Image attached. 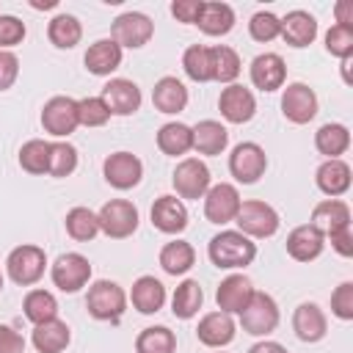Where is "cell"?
I'll return each instance as SVG.
<instances>
[{
    "label": "cell",
    "mask_w": 353,
    "mask_h": 353,
    "mask_svg": "<svg viewBox=\"0 0 353 353\" xmlns=\"http://www.w3.org/2000/svg\"><path fill=\"white\" fill-rule=\"evenodd\" d=\"M317 94L306 83H287L281 91V113L292 124H309L317 116Z\"/></svg>",
    "instance_id": "obj_14"
},
{
    "label": "cell",
    "mask_w": 353,
    "mask_h": 353,
    "mask_svg": "<svg viewBox=\"0 0 353 353\" xmlns=\"http://www.w3.org/2000/svg\"><path fill=\"white\" fill-rule=\"evenodd\" d=\"M188 99H190V97H188L185 83L176 80V77H171V74L160 77V80L154 83V88H152V105H154L160 113H165V116L182 113V110L188 108Z\"/></svg>",
    "instance_id": "obj_24"
},
{
    "label": "cell",
    "mask_w": 353,
    "mask_h": 353,
    "mask_svg": "<svg viewBox=\"0 0 353 353\" xmlns=\"http://www.w3.org/2000/svg\"><path fill=\"white\" fill-rule=\"evenodd\" d=\"M234 223H237V232H243L245 237L265 240V237H273L279 232L281 218H279V212L268 201L248 199V201L240 204V210L234 215Z\"/></svg>",
    "instance_id": "obj_2"
},
{
    "label": "cell",
    "mask_w": 353,
    "mask_h": 353,
    "mask_svg": "<svg viewBox=\"0 0 353 353\" xmlns=\"http://www.w3.org/2000/svg\"><path fill=\"white\" fill-rule=\"evenodd\" d=\"M50 279H52V284L61 292H69L72 295V292H77V290H83L88 284V279H91V262L83 254H77V251H66V254H61L50 265Z\"/></svg>",
    "instance_id": "obj_9"
},
{
    "label": "cell",
    "mask_w": 353,
    "mask_h": 353,
    "mask_svg": "<svg viewBox=\"0 0 353 353\" xmlns=\"http://www.w3.org/2000/svg\"><path fill=\"white\" fill-rule=\"evenodd\" d=\"M0 290H3V270H0Z\"/></svg>",
    "instance_id": "obj_57"
},
{
    "label": "cell",
    "mask_w": 353,
    "mask_h": 353,
    "mask_svg": "<svg viewBox=\"0 0 353 353\" xmlns=\"http://www.w3.org/2000/svg\"><path fill=\"white\" fill-rule=\"evenodd\" d=\"M28 28L19 17L14 14H0V50H11L17 44H22Z\"/></svg>",
    "instance_id": "obj_47"
},
{
    "label": "cell",
    "mask_w": 353,
    "mask_h": 353,
    "mask_svg": "<svg viewBox=\"0 0 353 353\" xmlns=\"http://www.w3.org/2000/svg\"><path fill=\"white\" fill-rule=\"evenodd\" d=\"M323 248H325V237L312 223H301L287 234V254L295 262H312L323 254Z\"/></svg>",
    "instance_id": "obj_26"
},
{
    "label": "cell",
    "mask_w": 353,
    "mask_h": 353,
    "mask_svg": "<svg viewBox=\"0 0 353 353\" xmlns=\"http://www.w3.org/2000/svg\"><path fill=\"white\" fill-rule=\"evenodd\" d=\"M85 309L94 320H119L127 309V292L110 281V279H99L88 287L85 295Z\"/></svg>",
    "instance_id": "obj_5"
},
{
    "label": "cell",
    "mask_w": 353,
    "mask_h": 353,
    "mask_svg": "<svg viewBox=\"0 0 353 353\" xmlns=\"http://www.w3.org/2000/svg\"><path fill=\"white\" fill-rule=\"evenodd\" d=\"M63 226H66V234L77 243H88L99 234V221H97V212H91L88 207H72L63 218Z\"/></svg>",
    "instance_id": "obj_37"
},
{
    "label": "cell",
    "mask_w": 353,
    "mask_h": 353,
    "mask_svg": "<svg viewBox=\"0 0 353 353\" xmlns=\"http://www.w3.org/2000/svg\"><path fill=\"white\" fill-rule=\"evenodd\" d=\"M157 149L168 157H182L193 149V130L182 121H168L157 130Z\"/></svg>",
    "instance_id": "obj_32"
},
{
    "label": "cell",
    "mask_w": 353,
    "mask_h": 353,
    "mask_svg": "<svg viewBox=\"0 0 353 353\" xmlns=\"http://www.w3.org/2000/svg\"><path fill=\"white\" fill-rule=\"evenodd\" d=\"M199 30L207 36H226L234 28V8L229 3L218 0H204L201 14H199Z\"/></svg>",
    "instance_id": "obj_31"
},
{
    "label": "cell",
    "mask_w": 353,
    "mask_h": 353,
    "mask_svg": "<svg viewBox=\"0 0 353 353\" xmlns=\"http://www.w3.org/2000/svg\"><path fill=\"white\" fill-rule=\"evenodd\" d=\"M190 130H193V149L199 154L215 157L229 146V130L215 119H204V121L193 124Z\"/></svg>",
    "instance_id": "obj_29"
},
{
    "label": "cell",
    "mask_w": 353,
    "mask_h": 353,
    "mask_svg": "<svg viewBox=\"0 0 353 353\" xmlns=\"http://www.w3.org/2000/svg\"><path fill=\"white\" fill-rule=\"evenodd\" d=\"M279 320H281V312H279L276 298L268 295V292H259V290H254L248 306L240 312V325L251 336H268V334H273L279 328Z\"/></svg>",
    "instance_id": "obj_4"
},
{
    "label": "cell",
    "mask_w": 353,
    "mask_h": 353,
    "mask_svg": "<svg viewBox=\"0 0 353 353\" xmlns=\"http://www.w3.org/2000/svg\"><path fill=\"white\" fill-rule=\"evenodd\" d=\"M331 312L339 320H353V281H342L334 292H331Z\"/></svg>",
    "instance_id": "obj_48"
},
{
    "label": "cell",
    "mask_w": 353,
    "mask_h": 353,
    "mask_svg": "<svg viewBox=\"0 0 353 353\" xmlns=\"http://www.w3.org/2000/svg\"><path fill=\"white\" fill-rule=\"evenodd\" d=\"M314 149L325 154V160H336L350 149V130L339 121H328L314 132Z\"/></svg>",
    "instance_id": "obj_33"
},
{
    "label": "cell",
    "mask_w": 353,
    "mask_h": 353,
    "mask_svg": "<svg viewBox=\"0 0 353 353\" xmlns=\"http://www.w3.org/2000/svg\"><path fill=\"white\" fill-rule=\"evenodd\" d=\"M251 295H254L251 279H248L245 273H232V276H226V279L218 284V290H215V303H218V309L226 312V314H240V312L248 306Z\"/></svg>",
    "instance_id": "obj_18"
},
{
    "label": "cell",
    "mask_w": 353,
    "mask_h": 353,
    "mask_svg": "<svg viewBox=\"0 0 353 353\" xmlns=\"http://www.w3.org/2000/svg\"><path fill=\"white\" fill-rule=\"evenodd\" d=\"M201 303H204V290H201V284L196 279H185L182 284H176V290L171 295V312H174V317L190 320V317L199 314Z\"/></svg>",
    "instance_id": "obj_36"
},
{
    "label": "cell",
    "mask_w": 353,
    "mask_h": 353,
    "mask_svg": "<svg viewBox=\"0 0 353 353\" xmlns=\"http://www.w3.org/2000/svg\"><path fill=\"white\" fill-rule=\"evenodd\" d=\"M41 127L44 132L55 135V138H66L80 127V116H77V99L72 97H52L44 102L41 108Z\"/></svg>",
    "instance_id": "obj_11"
},
{
    "label": "cell",
    "mask_w": 353,
    "mask_h": 353,
    "mask_svg": "<svg viewBox=\"0 0 353 353\" xmlns=\"http://www.w3.org/2000/svg\"><path fill=\"white\" fill-rule=\"evenodd\" d=\"M201 6H204V0H174L171 3V14L176 17V22L196 25L199 14H201Z\"/></svg>",
    "instance_id": "obj_50"
},
{
    "label": "cell",
    "mask_w": 353,
    "mask_h": 353,
    "mask_svg": "<svg viewBox=\"0 0 353 353\" xmlns=\"http://www.w3.org/2000/svg\"><path fill=\"white\" fill-rule=\"evenodd\" d=\"M102 176L116 190H132L143 179V163L132 152H113L102 163Z\"/></svg>",
    "instance_id": "obj_12"
},
{
    "label": "cell",
    "mask_w": 353,
    "mask_h": 353,
    "mask_svg": "<svg viewBox=\"0 0 353 353\" xmlns=\"http://www.w3.org/2000/svg\"><path fill=\"white\" fill-rule=\"evenodd\" d=\"M323 237H328L331 232H339L345 226H350V207L342 199H323L314 204L312 210V221H309Z\"/></svg>",
    "instance_id": "obj_25"
},
{
    "label": "cell",
    "mask_w": 353,
    "mask_h": 353,
    "mask_svg": "<svg viewBox=\"0 0 353 353\" xmlns=\"http://www.w3.org/2000/svg\"><path fill=\"white\" fill-rule=\"evenodd\" d=\"M171 185H174V190H176V199L199 201V199H204V193L210 190L212 176H210V168H207L204 160H199V157H185L182 163H176L174 176H171Z\"/></svg>",
    "instance_id": "obj_8"
},
{
    "label": "cell",
    "mask_w": 353,
    "mask_h": 353,
    "mask_svg": "<svg viewBox=\"0 0 353 353\" xmlns=\"http://www.w3.org/2000/svg\"><path fill=\"white\" fill-rule=\"evenodd\" d=\"M19 165L33 176L50 174V141H41V138L25 141L19 149Z\"/></svg>",
    "instance_id": "obj_42"
},
{
    "label": "cell",
    "mask_w": 353,
    "mask_h": 353,
    "mask_svg": "<svg viewBox=\"0 0 353 353\" xmlns=\"http://www.w3.org/2000/svg\"><path fill=\"white\" fill-rule=\"evenodd\" d=\"M234 334H237V325H234L232 314H226V312H221V309H218V312H207V314L199 320V328H196L199 342L207 345V347H215V350L226 347V345L234 339Z\"/></svg>",
    "instance_id": "obj_20"
},
{
    "label": "cell",
    "mask_w": 353,
    "mask_h": 353,
    "mask_svg": "<svg viewBox=\"0 0 353 353\" xmlns=\"http://www.w3.org/2000/svg\"><path fill=\"white\" fill-rule=\"evenodd\" d=\"M334 17H336V25L353 28V3H350V0H339V3L334 6Z\"/></svg>",
    "instance_id": "obj_53"
},
{
    "label": "cell",
    "mask_w": 353,
    "mask_h": 353,
    "mask_svg": "<svg viewBox=\"0 0 353 353\" xmlns=\"http://www.w3.org/2000/svg\"><path fill=\"white\" fill-rule=\"evenodd\" d=\"M47 39L58 50H72L83 39V25L74 14H55L47 25Z\"/></svg>",
    "instance_id": "obj_34"
},
{
    "label": "cell",
    "mask_w": 353,
    "mask_h": 353,
    "mask_svg": "<svg viewBox=\"0 0 353 353\" xmlns=\"http://www.w3.org/2000/svg\"><path fill=\"white\" fill-rule=\"evenodd\" d=\"M97 221L102 234L113 240H124V237H132L138 229V207L127 199H110L99 207Z\"/></svg>",
    "instance_id": "obj_6"
},
{
    "label": "cell",
    "mask_w": 353,
    "mask_h": 353,
    "mask_svg": "<svg viewBox=\"0 0 353 353\" xmlns=\"http://www.w3.org/2000/svg\"><path fill=\"white\" fill-rule=\"evenodd\" d=\"M19 77V58L11 50H0V91H8Z\"/></svg>",
    "instance_id": "obj_49"
},
{
    "label": "cell",
    "mask_w": 353,
    "mask_h": 353,
    "mask_svg": "<svg viewBox=\"0 0 353 353\" xmlns=\"http://www.w3.org/2000/svg\"><path fill=\"white\" fill-rule=\"evenodd\" d=\"M325 50L334 58H350L353 55V28L347 25H331L325 33Z\"/></svg>",
    "instance_id": "obj_46"
},
{
    "label": "cell",
    "mask_w": 353,
    "mask_h": 353,
    "mask_svg": "<svg viewBox=\"0 0 353 353\" xmlns=\"http://www.w3.org/2000/svg\"><path fill=\"white\" fill-rule=\"evenodd\" d=\"M74 168H77V149L69 141L50 143V176L63 179V176H72Z\"/></svg>",
    "instance_id": "obj_43"
},
{
    "label": "cell",
    "mask_w": 353,
    "mask_h": 353,
    "mask_svg": "<svg viewBox=\"0 0 353 353\" xmlns=\"http://www.w3.org/2000/svg\"><path fill=\"white\" fill-rule=\"evenodd\" d=\"M251 83L254 88L270 94V91H279L284 88V80H287V63L279 52H259L254 61H251Z\"/></svg>",
    "instance_id": "obj_17"
},
{
    "label": "cell",
    "mask_w": 353,
    "mask_h": 353,
    "mask_svg": "<svg viewBox=\"0 0 353 353\" xmlns=\"http://www.w3.org/2000/svg\"><path fill=\"white\" fill-rule=\"evenodd\" d=\"M154 36V22L141 11H124L110 25V39L124 50H138Z\"/></svg>",
    "instance_id": "obj_10"
},
{
    "label": "cell",
    "mask_w": 353,
    "mask_h": 353,
    "mask_svg": "<svg viewBox=\"0 0 353 353\" xmlns=\"http://www.w3.org/2000/svg\"><path fill=\"white\" fill-rule=\"evenodd\" d=\"M292 331H295V336L301 342L314 345V342H320L328 334V317H325V312L317 303L303 301L292 312Z\"/></svg>",
    "instance_id": "obj_19"
},
{
    "label": "cell",
    "mask_w": 353,
    "mask_h": 353,
    "mask_svg": "<svg viewBox=\"0 0 353 353\" xmlns=\"http://www.w3.org/2000/svg\"><path fill=\"white\" fill-rule=\"evenodd\" d=\"M121 58H124V50H121L113 39H99V41H94V44L85 50L83 63H85V69H88L91 74L108 77V74H113V72L121 66Z\"/></svg>",
    "instance_id": "obj_22"
},
{
    "label": "cell",
    "mask_w": 353,
    "mask_h": 353,
    "mask_svg": "<svg viewBox=\"0 0 353 353\" xmlns=\"http://www.w3.org/2000/svg\"><path fill=\"white\" fill-rule=\"evenodd\" d=\"M135 353H176V334L165 325H149L138 334Z\"/></svg>",
    "instance_id": "obj_39"
},
{
    "label": "cell",
    "mask_w": 353,
    "mask_h": 353,
    "mask_svg": "<svg viewBox=\"0 0 353 353\" xmlns=\"http://www.w3.org/2000/svg\"><path fill=\"white\" fill-rule=\"evenodd\" d=\"M33 347L39 353H63L72 342V331L63 320H47L41 325H33V336H30Z\"/></svg>",
    "instance_id": "obj_30"
},
{
    "label": "cell",
    "mask_w": 353,
    "mask_h": 353,
    "mask_svg": "<svg viewBox=\"0 0 353 353\" xmlns=\"http://www.w3.org/2000/svg\"><path fill=\"white\" fill-rule=\"evenodd\" d=\"M130 301H132V309L135 312H141V314H157L165 306V287L154 276H141V279H135V284L130 290Z\"/></svg>",
    "instance_id": "obj_28"
},
{
    "label": "cell",
    "mask_w": 353,
    "mask_h": 353,
    "mask_svg": "<svg viewBox=\"0 0 353 353\" xmlns=\"http://www.w3.org/2000/svg\"><path fill=\"white\" fill-rule=\"evenodd\" d=\"M314 182H317L320 193H325L328 199H339V196H345V193L350 190V182H353V176H350V165H347L342 157H336V160H325V163L317 165V171H314Z\"/></svg>",
    "instance_id": "obj_23"
},
{
    "label": "cell",
    "mask_w": 353,
    "mask_h": 353,
    "mask_svg": "<svg viewBox=\"0 0 353 353\" xmlns=\"http://www.w3.org/2000/svg\"><path fill=\"white\" fill-rule=\"evenodd\" d=\"M350 63H353V55L350 58H342V80H345V85H353V77H350Z\"/></svg>",
    "instance_id": "obj_55"
},
{
    "label": "cell",
    "mask_w": 353,
    "mask_h": 353,
    "mask_svg": "<svg viewBox=\"0 0 353 353\" xmlns=\"http://www.w3.org/2000/svg\"><path fill=\"white\" fill-rule=\"evenodd\" d=\"M196 265V251L188 240H171L160 248V268L168 276H185Z\"/></svg>",
    "instance_id": "obj_35"
},
{
    "label": "cell",
    "mask_w": 353,
    "mask_h": 353,
    "mask_svg": "<svg viewBox=\"0 0 353 353\" xmlns=\"http://www.w3.org/2000/svg\"><path fill=\"white\" fill-rule=\"evenodd\" d=\"M6 270H8V279L14 284L33 287L44 276V270H47V254H44V248L30 245V243L17 245L6 256Z\"/></svg>",
    "instance_id": "obj_3"
},
{
    "label": "cell",
    "mask_w": 353,
    "mask_h": 353,
    "mask_svg": "<svg viewBox=\"0 0 353 353\" xmlns=\"http://www.w3.org/2000/svg\"><path fill=\"white\" fill-rule=\"evenodd\" d=\"M210 55H212V80L232 85V83L240 77V69H243L240 55H237L232 47H226V44L210 47Z\"/></svg>",
    "instance_id": "obj_41"
},
{
    "label": "cell",
    "mask_w": 353,
    "mask_h": 353,
    "mask_svg": "<svg viewBox=\"0 0 353 353\" xmlns=\"http://www.w3.org/2000/svg\"><path fill=\"white\" fill-rule=\"evenodd\" d=\"M30 6H33L36 11H47V8H55L58 0H30Z\"/></svg>",
    "instance_id": "obj_56"
},
{
    "label": "cell",
    "mask_w": 353,
    "mask_h": 353,
    "mask_svg": "<svg viewBox=\"0 0 353 353\" xmlns=\"http://www.w3.org/2000/svg\"><path fill=\"white\" fill-rule=\"evenodd\" d=\"M268 171V154L259 143L254 141H243L232 149L229 154V174L240 182V185H256Z\"/></svg>",
    "instance_id": "obj_7"
},
{
    "label": "cell",
    "mask_w": 353,
    "mask_h": 353,
    "mask_svg": "<svg viewBox=\"0 0 353 353\" xmlns=\"http://www.w3.org/2000/svg\"><path fill=\"white\" fill-rule=\"evenodd\" d=\"M218 110L221 116L229 121V124H245L254 119L256 113V99L251 94V88L240 85V83H232L221 91L218 97Z\"/></svg>",
    "instance_id": "obj_16"
},
{
    "label": "cell",
    "mask_w": 353,
    "mask_h": 353,
    "mask_svg": "<svg viewBox=\"0 0 353 353\" xmlns=\"http://www.w3.org/2000/svg\"><path fill=\"white\" fill-rule=\"evenodd\" d=\"M328 240H331V248L339 254V256H353V232H350V226H345V229H339V232H331L328 234Z\"/></svg>",
    "instance_id": "obj_52"
},
{
    "label": "cell",
    "mask_w": 353,
    "mask_h": 353,
    "mask_svg": "<svg viewBox=\"0 0 353 353\" xmlns=\"http://www.w3.org/2000/svg\"><path fill=\"white\" fill-rule=\"evenodd\" d=\"M0 353H25V339L11 325H0Z\"/></svg>",
    "instance_id": "obj_51"
},
{
    "label": "cell",
    "mask_w": 353,
    "mask_h": 353,
    "mask_svg": "<svg viewBox=\"0 0 353 353\" xmlns=\"http://www.w3.org/2000/svg\"><path fill=\"white\" fill-rule=\"evenodd\" d=\"M248 33H251L254 41L268 44V41L279 39V33H281V19H279L273 11H256V14L248 19Z\"/></svg>",
    "instance_id": "obj_44"
},
{
    "label": "cell",
    "mask_w": 353,
    "mask_h": 353,
    "mask_svg": "<svg viewBox=\"0 0 353 353\" xmlns=\"http://www.w3.org/2000/svg\"><path fill=\"white\" fill-rule=\"evenodd\" d=\"M207 256L218 270H240L256 259V243L237 229H223L210 240Z\"/></svg>",
    "instance_id": "obj_1"
},
{
    "label": "cell",
    "mask_w": 353,
    "mask_h": 353,
    "mask_svg": "<svg viewBox=\"0 0 353 353\" xmlns=\"http://www.w3.org/2000/svg\"><path fill=\"white\" fill-rule=\"evenodd\" d=\"M99 99L105 102V108L110 110V116H132L141 108V88L127 80V77H110L102 85Z\"/></svg>",
    "instance_id": "obj_15"
},
{
    "label": "cell",
    "mask_w": 353,
    "mask_h": 353,
    "mask_svg": "<svg viewBox=\"0 0 353 353\" xmlns=\"http://www.w3.org/2000/svg\"><path fill=\"white\" fill-rule=\"evenodd\" d=\"M152 223L163 234H179L188 226V207L176 196H160L152 204Z\"/></svg>",
    "instance_id": "obj_21"
},
{
    "label": "cell",
    "mask_w": 353,
    "mask_h": 353,
    "mask_svg": "<svg viewBox=\"0 0 353 353\" xmlns=\"http://www.w3.org/2000/svg\"><path fill=\"white\" fill-rule=\"evenodd\" d=\"M279 36L284 39V44H290V47H295V50L309 47V44L317 39V19H314L309 11L295 8V11H290V14L281 19V33H279Z\"/></svg>",
    "instance_id": "obj_27"
},
{
    "label": "cell",
    "mask_w": 353,
    "mask_h": 353,
    "mask_svg": "<svg viewBox=\"0 0 353 353\" xmlns=\"http://www.w3.org/2000/svg\"><path fill=\"white\" fill-rule=\"evenodd\" d=\"M182 69L193 83H210L212 80V55L207 44H190L182 55Z\"/></svg>",
    "instance_id": "obj_40"
},
{
    "label": "cell",
    "mask_w": 353,
    "mask_h": 353,
    "mask_svg": "<svg viewBox=\"0 0 353 353\" xmlns=\"http://www.w3.org/2000/svg\"><path fill=\"white\" fill-rule=\"evenodd\" d=\"M248 353H287V347L279 345V342H273V339H259L256 345L248 347Z\"/></svg>",
    "instance_id": "obj_54"
},
{
    "label": "cell",
    "mask_w": 353,
    "mask_h": 353,
    "mask_svg": "<svg viewBox=\"0 0 353 353\" xmlns=\"http://www.w3.org/2000/svg\"><path fill=\"white\" fill-rule=\"evenodd\" d=\"M22 312L25 317L33 323V325H41L47 320H55L58 317V301L52 292L47 290H30L22 301Z\"/></svg>",
    "instance_id": "obj_38"
},
{
    "label": "cell",
    "mask_w": 353,
    "mask_h": 353,
    "mask_svg": "<svg viewBox=\"0 0 353 353\" xmlns=\"http://www.w3.org/2000/svg\"><path fill=\"white\" fill-rule=\"evenodd\" d=\"M77 116L83 127H105L110 121V110L99 97H83L77 99Z\"/></svg>",
    "instance_id": "obj_45"
},
{
    "label": "cell",
    "mask_w": 353,
    "mask_h": 353,
    "mask_svg": "<svg viewBox=\"0 0 353 353\" xmlns=\"http://www.w3.org/2000/svg\"><path fill=\"white\" fill-rule=\"evenodd\" d=\"M243 199H240V190L232 185V182H218V185H210V190L204 193V218L210 223H229L234 221L237 210H240Z\"/></svg>",
    "instance_id": "obj_13"
}]
</instances>
